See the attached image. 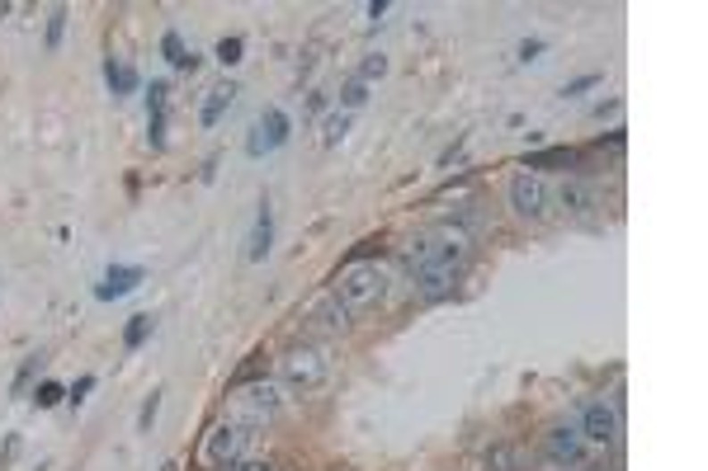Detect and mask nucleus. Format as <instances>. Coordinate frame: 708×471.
Listing matches in <instances>:
<instances>
[{
	"mask_svg": "<svg viewBox=\"0 0 708 471\" xmlns=\"http://www.w3.org/2000/svg\"><path fill=\"white\" fill-rule=\"evenodd\" d=\"M468 231L463 227H435L416 236V241L406 245V269H411V283H416V293L425 302H435L454 288L458 269L468 260Z\"/></svg>",
	"mask_w": 708,
	"mask_h": 471,
	"instance_id": "1",
	"label": "nucleus"
},
{
	"mask_svg": "<svg viewBox=\"0 0 708 471\" xmlns=\"http://www.w3.org/2000/svg\"><path fill=\"white\" fill-rule=\"evenodd\" d=\"M387 297V269L378 260H350L336 274V302L345 311H369Z\"/></svg>",
	"mask_w": 708,
	"mask_h": 471,
	"instance_id": "2",
	"label": "nucleus"
},
{
	"mask_svg": "<svg viewBox=\"0 0 708 471\" xmlns=\"http://www.w3.org/2000/svg\"><path fill=\"white\" fill-rule=\"evenodd\" d=\"M246 448H251V425H218L204 439V452H199V462L208 467V471H232L241 458H246Z\"/></svg>",
	"mask_w": 708,
	"mask_h": 471,
	"instance_id": "3",
	"label": "nucleus"
},
{
	"mask_svg": "<svg viewBox=\"0 0 708 471\" xmlns=\"http://www.w3.org/2000/svg\"><path fill=\"white\" fill-rule=\"evenodd\" d=\"M279 377L293 392H312V386L326 382V353L317 344H293L284 359H279Z\"/></svg>",
	"mask_w": 708,
	"mask_h": 471,
	"instance_id": "4",
	"label": "nucleus"
},
{
	"mask_svg": "<svg viewBox=\"0 0 708 471\" xmlns=\"http://www.w3.org/2000/svg\"><path fill=\"white\" fill-rule=\"evenodd\" d=\"M510 208H515L520 217H529V222L548 217V184H543V175L520 170L515 179H510Z\"/></svg>",
	"mask_w": 708,
	"mask_h": 471,
	"instance_id": "5",
	"label": "nucleus"
},
{
	"mask_svg": "<svg viewBox=\"0 0 708 471\" xmlns=\"http://www.w3.org/2000/svg\"><path fill=\"white\" fill-rule=\"evenodd\" d=\"M279 396H284V386H279V382L246 386V392L237 396V410H241L237 425H260V419H270V415L279 410Z\"/></svg>",
	"mask_w": 708,
	"mask_h": 471,
	"instance_id": "6",
	"label": "nucleus"
},
{
	"mask_svg": "<svg viewBox=\"0 0 708 471\" xmlns=\"http://www.w3.org/2000/svg\"><path fill=\"white\" fill-rule=\"evenodd\" d=\"M581 434L590 443H619V410L604 406V401H590L581 410Z\"/></svg>",
	"mask_w": 708,
	"mask_h": 471,
	"instance_id": "7",
	"label": "nucleus"
},
{
	"mask_svg": "<svg viewBox=\"0 0 708 471\" xmlns=\"http://www.w3.org/2000/svg\"><path fill=\"white\" fill-rule=\"evenodd\" d=\"M166 95H171L166 80H152V95H146V137H152L156 151L166 146Z\"/></svg>",
	"mask_w": 708,
	"mask_h": 471,
	"instance_id": "8",
	"label": "nucleus"
},
{
	"mask_svg": "<svg viewBox=\"0 0 708 471\" xmlns=\"http://www.w3.org/2000/svg\"><path fill=\"white\" fill-rule=\"evenodd\" d=\"M142 278H146V274H142L137 264H113L109 274H104V283H100V288H95V297H100V302H113V297H128V293H133V288H137Z\"/></svg>",
	"mask_w": 708,
	"mask_h": 471,
	"instance_id": "9",
	"label": "nucleus"
},
{
	"mask_svg": "<svg viewBox=\"0 0 708 471\" xmlns=\"http://www.w3.org/2000/svg\"><path fill=\"white\" fill-rule=\"evenodd\" d=\"M548 452H553V462H581V452H586L581 425H557L548 434Z\"/></svg>",
	"mask_w": 708,
	"mask_h": 471,
	"instance_id": "10",
	"label": "nucleus"
},
{
	"mask_svg": "<svg viewBox=\"0 0 708 471\" xmlns=\"http://www.w3.org/2000/svg\"><path fill=\"white\" fill-rule=\"evenodd\" d=\"M274 250V212H270V203H260V212H255V227H251V241H246V260L251 264H260Z\"/></svg>",
	"mask_w": 708,
	"mask_h": 471,
	"instance_id": "11",
	"label": "nucleus"
},
{
	"mask_svg": "<svg viewBox=\"0 0 708 471\" xmlns=\"http://www.w3.org/2000/svg\"><path fill=\"white\" fill-rule=\"evenodd\" d=\"M581 161V151L576 146H543V151H534V156H524V170H571V165Z\"/></svg>",
	"mask_w": 708,
	"mask_h": 471,
	"instance_id": "12",
	"label": "nucleus"
},
{
	"mask_svg": "<svg viewBox=\"0 0 708 471\" xmlns=\"http://www.w3.org/2000/svg\"><path fill=\"white\" fill-rule=\"evenodd\" d=\"M104 80H109V90H113V99H128L137 90V71L128 62H119V57H109L104 62Z\"/></svg>",
	"mask_w": 708,
	"mask_h": 471,
	"instance_id": "13",
	"label": "nucleus"
},
{
	"mask_svg": "<svg viewBox=\"0 0 708 471\" xmlns=\"http://www.w3.org/2000/svg\"><path fill=\"white\" fill-rule=\"evenodd\" d=\"M232 99H237V86H232V80H222L218 90H208V104H204V113H199V123H204V128H218V118L232 109Z\"/></svg>",
	"mask_w": 708,
	"mask_h": 471,
	"instance_id": "14",
	"label": "nucleus"
},
{
	"mask_svg": "<svg viewBox=\"0 0 708 471\" xmlns=\"http://www.w3.org/2000/svg\"><path fill=\"white\" fill-rule=\"evenodd\" d=\"M161 53H166V62L175 66V71H199V53H189L185 38H179L175 29L166 33V38H161Z\"/></svg>",
	"mask_w": 708,
	"mask_h": 471,
	"instance_id": "15",
	"label": "nucleus"
},
{
	"mask_svg": "<svg viewBox=\"0 0 708 471\" xmlns=\"http://www.w3.org/2000/svg\"><path fill=\"white\" fill-rule=\"evenodd\" d=\"M557 198H562V208H567V212H590V208H596V189H590L586 179H567Z\"/></svg>",
	"mask_w": 708,
	"mask_h": 471,
	"instance_id": "16",
	"label": "nucleus"
},
{
	"mask_svg": "<svg viewBox=\"0 0 708 471\" xmlns=\"http://www.w3.org/2000/svg\"><path fill=\"white\" fill-rule=\"evenodd\" d=\"M152 330H156L152 316H133V321H128V330H123V349H128V353H137L146 340H152Z\"/></svg>",
	"mask_w": 708,
	"mask_h": 471,
	"instance_id": "17",
	"label": "nucleus"
},
{
	"mask_svg": "<svg viewBox=\"0 0 708 471\" xmlns=\"http://www.w3.org/2000/svg\"><path fill=\"white\" fill-rule=\"evenodd\" d=\"M345 132H350V113H345V109L321 118V142H326V146H340V142H345Z\"/></svg>",
	"mask_w": 708,
	"mask_h": 471,
	"instance_id": "18",
	"label": "nucleus"
},
{
	"mask_svg": "<svg viewBox=\"0 0 708 471\" xmlns=\"http://www.w3.org/2000/svg\"><path fill=\"white\" fill-rule=\"evenodd\" d=\"M260 128H265L270 137H274V146H284V142H288V113H284V109H274V104H270L265 113H260Z\"/></svg>",
	"mask_w": 708,
	"mask_h": 471,
	"instance_id": "19",
	"label": "nucleus"
},
{
	"mask_svg": "<svg viewBox=\"0 0 708 471\" xmlns=\"http://www.w3.org/2000/svg\"><path fill=\"white\" fill-rule=\"evenodd\" d=\"M67 401V386H57V382H38L34 386V406L38 410H53V406H62Z\"/></svg>",
	"mask_w": 708,
	"mask_h": 471,
	"instance_id": "20",
	"label": "nucleus"
},
{
	"mask_svg": "<svg viewBox=\"0 0 708 471\" xmlns=\"http://www.w3.org/2000/svg\"><path fill=\"white\" fill-rule=\"evenodd\" d=\"M161 396H166V392H161V386H156V392H152V396L142 401V415H137V434H152V425H156V415H161Z\"/></svg>",
	"mask_w": 708,
	"mask_h": 471,
	"instance_id": "21",
	"label": "nucleus"
},
{
	"mask_svg": "<svg viewBox=\"0 0 708 471\" xmlns=\"http://www.w3.org/2000/svg\"><path fill=\"white\" fill-rule=\"evenodd\" d=\"M270 151H274V137L255 123V128H251V137H246V156H255V161H260V156H270Z\"/></svg>",
	"mask_w": 708,
	"mask_h": 471,
	"instance_id": "22",
	"label": "nucleus"
},
{
	"mask_svg": "<svg viewBox=\"0 0 708 471\" xmlns=\"http://www.w3.org/2000/svg\"><path fill=\"white\" fill-rule=\"evenodd\" d=\"M62 29H67V5H57L53 14H47V53L62 47Z\"/></svg>",
	"mask_w": 708,
	"mask_h": 471,
	"instance_id": "23",
	"label": "nucleus"
},
{
	"mask_svg": "<svg viewBox=\"0 0 708 471\" xmlns=\"http://www.w3.org/2000/svg\"><path fill=\"white\" fill-rule=\"evenodd\" d=\"M340 104H345V113H350V109H364V104H369V86H364V80H350V86L340 90Z\"/></svg>",
	"mask_w": 708,
	"mask_h": 471,
	"instance_id": "24",
	"label": "nucleus"
},
{
	"mask_svg": "<svg viewBox=\"0 0 708 471\" xmlns=\"http://www.w3.org/2000/svg\"><path fill=\"white\" fill-rule=\"evenodd\" d=\"M241 53H246V43L232 33V38H222V43H218V53H212V57H218L222 66H237V62H241Z\"/></svg>",
	"mask_w": 708,
	"mask_h": 471,
	"instance_id": "25",
	"label": "nucleus"
},
{
	"mask_svg": "<svg viewBox=\"0 0 708 471\" xmlns=\"http://www.w3.org/2000/svg\"><path fill=\"white\" fill-rule=\"evenodd\" d=\"M378 76H387V57H383V53H369L364 66H359V80L369 86V80H378Z\"/></svg>",
	"mask_w": 708,
	"mask_h": 471,
	"instance_id": "26",
	"label": "nucleus"
},
{
	"mask_svg": "<svg viewBox=\"0 0 708 471\" xmlns=\"http://www.w3.org/2000/svg\"><path fill=\"white\" fill-rule=\"evenodd\" d=\"M38 363H43V353H29V359H24V368H20V377H14V396H20L24 386L34 382V373H38Z\"/></svg>",
	"mask_w": 708,
	"mask_h": 471,
	"instance_id": "27",
	"label": "nucleus"
},
{
	"mask_svg": "<svg viewBox=\"0 0 708 471\" xmlns=\"http://www.w3.org/2000/svg\"><path fill=\"white\" fill-rule=\"evenodd\" d=\"M596 86H600V76L590 71V76H576V80H567V86H562V95H586V90H596Z\"/></svg>",
	"mask_w": 708,
	"mask_h": 471,
	"instance_id": "28",
	"label": "nucleus"
},
{
	"mask_svg": "<svg viewBox=\"0 0 708 471\" xmlns=\"http://www.w3.org/2000/svg\"><path fill=\"white\" fill-rule=\"evenodd\" d=\"M90 392H95V377L86 373V377H76V386H71V392H67V401H71V406H80V401H86Z\"/></svg>",
	"mask_w": 708,
	"mask_h": 471,
	"instance_id": "29",
	"label": "nucleus"
},
{
	"mask_svg": "<svg viewBox=\"0 0 708 471\" xmlns=\"http://www.w3.org/2000/svg\"><path fill=\"white\" fill-rule=\"evenodd\" d=\"M543 47H548L543 38H524V43H520V62H538V53H543Z\"/></svg>",
	"mask_w": 708,
	"mask_h": 471,
	"instance_id": "30",
	"label": "nucleus"
},
{
	"mask_svg": "<svg viewBox=\"0 0 708 471\" xmlns=\"http://www.w3.org/2000/svg\"><path fill=\"white\" fill-rule=\"evenodd\" d=\"M232 471H274V467H270V462H237Z\"/></svg>",
	"mask_w": 708,
	"mask_h": 471,
	"instance_id": "31",
	"label": "nucleus"
},
{
	"mask_svg": "<svg viewBox=\"0 0 708 471\" xmlns=\"http://www.w3.org/2000/svg\"><path fill=\"white\" fill-rule=\"evenodd\" d=\"M161 471H179V467H175V462H166V467H161Z\"/></svg>",
	"mask_w": 708,
	"mask_h": 471,
	"instance_id": "32",
	"label": "nucleus"
}]
</instances>
